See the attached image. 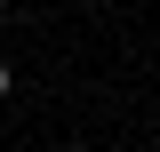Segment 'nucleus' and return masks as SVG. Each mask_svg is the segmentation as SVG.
<instances>
[{
	"label": "nucleus",
	"instance_id": "nucleus-1",
	"mask_svg": "<svg viewBox=\"0 0 160 152\" xmlns=\"http://www.w3.org/2000/svg\"><path fill=\"white\" fill-rule=\"evenodd\" d=\"M0 96H8V64H0Z\"/></svg>",
	"mask_w": 160,
	"mask_h": 152
}]
</instances>
